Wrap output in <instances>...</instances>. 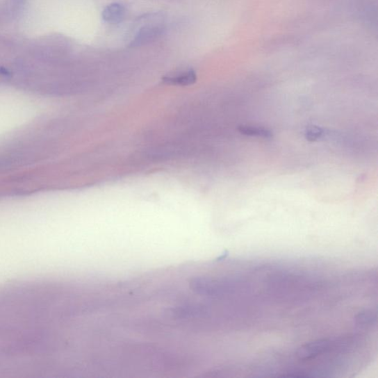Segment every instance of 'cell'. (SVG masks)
<instances>
[{
  "mask_svg": "<svg viewBox=\"0 0 378 378\" xmlns=\"http://www.w3.org/2000/svg\"><path fill=\"white\" fill-rule=\"evenodd\" d=\"M126 15L124 6L120 3H112L102 12L103 19L110 24H118L123 21Z\"/></svg>",
  "mask_w": 378,
  "mask_h": 378,
  "instance_id": "cell-3",
  "label": "cell"
},
{
  "mask_svg": "<svg viewBox=\"0 0 378 378\" xmlns=\"http://www.w3.org/2000/svg\"><path fill=\"white\" fill-rule=\"evenodd\" d=\"M138 28L129 46L141 47L156 41L165 31L161 14H148L138 18Z\"/></svg>",
  "mask_w": 378,
  "mask_h": 378,
  "instance_id": "cell-2",
  "label": "cell"
},
{
  "mask_svg": "<svg viewBox=\"0 0 378 378\" xmlns=\"http://www.w3.org/2000/svg\"><path fill=\"white\" fill-rule=\"evenodd\" d=\"M329 313V282L315 259L224 262L214 326L239 350L236 377H297L326 334Z\"/></svg>",
  "mask_w": 378,
  "mask_h": 378,
  "instance_id": "cell-1",
  "label": "cell"
},
{
  "mask_svg": "<svg viewBox=\"0 0 378 378\" xmlns=\"http://www.w3.org/2000/svg\"><path fill=\"white\" fill-rule=\"evenodd\" d=\"M376 351H377V345H376ZM376 353H377V352H376ZM376 353H375V356H376Z\"/></svg>",
  "mask_w": 378,
  "mask_h": 378,
  "instance_id": "cell-7",
  "label": "cell"
},
{
  "mask_svg": "<svg viewBox=\"0 0 378 378\" xmlns=\"http://www.w3.org/2000/svg\"><path fill=\"white\" fill-rule=\"evenodd\" d=\"M239 131L241 134L250 137L270 138L273 136V134H272L270 130L263 127L240 126L239 127Z\"/></svg>",
  "mask_w": 378,
  "mask_h": 378,
  "instance_id": "cell-5",
  "label": "cell"
},
{
  "mask_svg": "<svg viewBox=\"0 0 378 378\" xmlns=\"http://www.w3.org/2000/svg\"><path fill=\"white\" fill-rule=\"evenodd\" d=\"M197 76L193 69H187L174 75L165 76L163 81L170 85L187 86L194 84Z\"/></svg>",
  "mask_w": 378,
  "mask_h": 378,
  "instance_id": "cell-4",
  "label": "cell"
},
{
  "mask_svg": "<svg viewBox=\"0 0 378 378\" xmlns=\"http://www.w3.org/2000/svg\"><path fill=\"white\" fill-rule=\"evenodd\" d=\"M323 134V130L320 127L313 126L306 128L304 137L307 140L315 141L320 139Z\"/></svg>",
  "mask_w": 378,
  "mask_h": 378,
  "instance_id": "cell-6",
  "label": "cell"
}]
</instances>
